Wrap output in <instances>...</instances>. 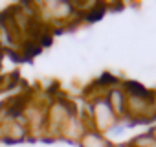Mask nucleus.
<instances>
[{
    "instance_id": "nucleus-1",
    "label": "nucleus",
    "mask_w": 156,
    "mask_h": 147,
    "mask_svg": "<svg viewBox=\"0 0 156 147\" xmlns=\"http://www.w3.org/2000/svg\"><path fill=\"white\" fill-rule=\"evenodd\" d=\"M85 145L87 147H110L108 142L99 134H87L85 136Z\"/></svg>"
}]
</instances>
